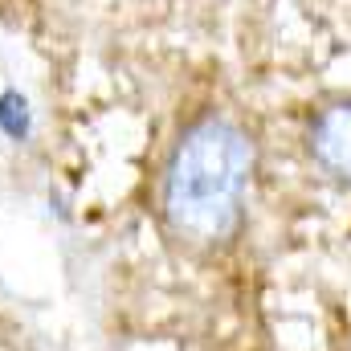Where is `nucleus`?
<instances>
[{
	"label": "nucleus",
	"mask_w": 351,
	"mask_h": 351,
	"mask_svg": "<svg viewBox=\"0 0 351 351\" xmlns=\"http://www.w3.org/2000/svg\"><path fill=\"white\" fill-rule=\"evenodd\" d=\"M254 143L233 119H200L172 147L160 180V213L188 250H217L241 229Z\"/></svg>",
	"instance_id": "1"
},
{
	"label": "nucleus",
	"mask_w": 351,
	"mask_h": 351,
	"mask_svg": "<svg viewBox=\"0 0 351 351\" xmlns=\"http://www.w3.org/2000/svg\"><path fill=\"white\" fill-rule=\"evenodd\" d=\"M311 152L323 164V172L351 184V102H335L315 119Z\"/></svg>",
	"instance_id": "2"
},
{
	"label": "nucleus",
	"mask_w": 351,
	"mask_h": 351,
	"mask_svg": "<svg viewBox=\"0 0 351 351\" xmlns=\"http://www.w3.org/2000/svg\"><path fill=\"white\" fill-rule=\"evenodd\" d=\"M33 127V114H29V98L21 90H4L0 94V131L8 139H25Z\"/></svg>",
	"instance_id": "3"
}]
</instances>
